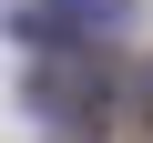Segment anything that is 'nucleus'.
I'll list each match as a JSON object with an SVG mask.
<instances>
[{
	"label": "nucleus",
	"instance_id": "1",
	"mask_svg": "<svg viewBox=\"0 0 153 143\" xmlns=\"http://www.w3.org/2000/svg\"><path fill=\"white\" fill-rule=\"evenodd\" d=\"M112 143H153V123H123V133H112Z\"/></svg>",
	"mask_w": 153,
	"mask_h": 143
}]
</instances>
